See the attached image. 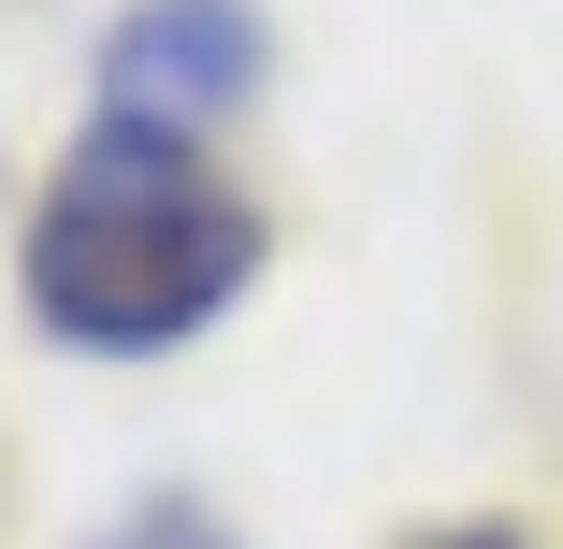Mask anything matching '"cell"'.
Here are the masks:
<instances>
[{
	"instance_id": "1",
	"label": "cell",
	"mask_w": 563,
	"mask_h": 549,
	"mask_svg": "<svg viewBox=\"0 0 563 549\" xmlns=\"http://www.w3.org/2000/svg\"><path fill=\"white\" fill-rule=\"evenodd\" d=\"M261 275V202L202 174L188 131L101 117L30 217V318L58 348H174Z\"/></svg>"
},
{
	"instance_id": "3",
	"label": "cell",
	"mask_w": 563,
	"mask_h": 549,
	"mask_svg": "<svg viewBox=\"0 0 563 549\" xmlns=\"http://www.w3.org/2000/svg\"><path fill=\"white\" fill-rule=\"evenodd\" d=\"M419 549H534L520 520H448V535H419Z\"/></svg>"
},
{
	"instance_id": "4",
	"label": "cell",
	"mask_w": 563,
	"mask_h": 549,
	"mask_svg": "<svg viewBox=\"0 0 563 549\" xmlns=\"http://www.w3.org/2000/svg\"><path fill=\"white\" fill-rule=\"evenodd\" d=\"M117 549H232V535H202V520H145V535H117Z\"/></svg>"
},
{
	"instance_id": "2",
	"label": "cell",
	"mask_w": 563,
	"mask_h": 549,
	"mask_svg": "<svg viewBox=\"0 0 563 549\" xmlns=\"http://www.w3.org/2000/svg\"><path fill=\"white\" fill-rule=\"evenodd\" d=\"M246 87H261V15L246 0H131L101 30V117H131V131L202 145Z\"/></svg>"
}]
</instances>
